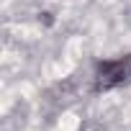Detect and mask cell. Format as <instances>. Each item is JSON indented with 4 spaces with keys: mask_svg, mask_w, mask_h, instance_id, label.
Here are the masks:
<instances>
[{
    "mask_svg": "<svg viewBox=\"0 0 131 131\" xmlns=\"http://www.w3.org/2000/svg\"><path fill=\"white\" fill-rule=\"evenodd\" d=\"M131 80V54L100 62L95 67V90H113Z\"/></svg>",
    "mask_w": 131,
    "mask_h": 131,
    "instance_id": "cell-1",
    "label": "cell"
},
{
    "mask_svg": "<svg viewBox=\"0 0 131 131\" xmlns=\"http://www.w3.org/2000/svg\"><path fill=\"white\" fill-rule=\"evenodd\" d=\"M39 21H44L46 26H51V23H54V18H51V13H39Z\"/></svg>",
    "mask_w": 131,
    "mask_h": 131,
    "instance_id": "cell-2",
    "label": "cell"
}]
</instances>
